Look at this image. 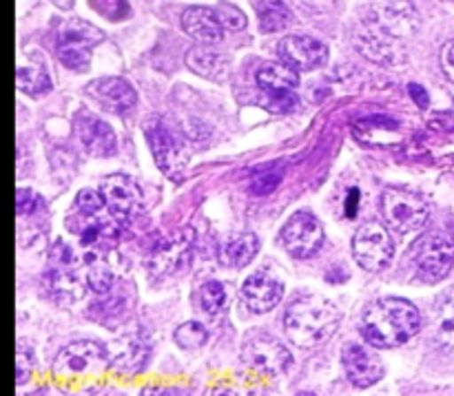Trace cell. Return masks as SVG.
Segmentation results:
<instances>
[{
  "label": "cell",
  "instance_id": "obj_1",
  "mask_svg": "<svg viewBox=\"0 0 454 396\" xmlns=\"http://www.w3.org/2000/svg\"><path fill=\"white\" fill-rule=\"evenodd\" d=\"M421 314L411 301L386 297L368 306L359 332L372 348H399L419 332Z\"/></svg>",
  "mask_w": 454,
  "mask_h": 396
},
{
  "label": "cell",
  "instance_id": "obj_2",
  "mask_svg": "<svg viewBox=\"0 0 454 396\" xmlns=\"http://www.w3.org/2000/svg\"><path fill=\"white\" fill-rule=\"evenodd\" d=\"M340 326V308L326 297H297L284 313V330L297 348H315Z\"/></svg>",
  "mask_w": 454,
  "mask_h": 396
},
{
  "label": "cell",
  "instance_id": "obj_3",
  "mask_svg": "<svg viewBox=\"0 0 454 396\" xmlns=\"http://www.w3.org/2000/svg\"><path fill=\"white\" fill-rule=\"evenodd\" d=\"M43 282L44 286H47L49 295H51L58 304L71 306L75 304V301L82 299V268H80L78 255H75V252L71 251V246H67L65 242H56L51 246V251H49Z\"/></svg>",
  "mask_w": 454,
  "mask_h": 396
},
{
  "label": "cell",
  "instance_id": "obj_4",
  "mask_svg": "<svg viewBox=\"0 0 454 396\" xmlns=\"http://www.w3.org/2000/svg\"><path fill=\"white\" fill-rule=\"evenodd\" d=\"M362 13L364 25L395 38L417 34L421 27V13L411 0H371Z\"/></svg>",
  "mask_w": 454,
  "mask_h": 396
},
{
  "label": "cell",
  "instance_id": "obj_5",
  "mask_svg": "<svg viewBox=\"0 0 454 396\" xmlns=\"http://www.w3.org/2000/svg\"><path fill=\"white\" fill-rule=\"evenodd\" d=\"M411 261L417 275L434 283L448 277L454 264V239L446 233H428L411 248Z\"/></svg>",
  "mask_w": 454,
  "mask_h": 396
},
{
  "label": "cell",
  "instance_id": "obj_6",
  "mask_svg": "<svg viewBox=\"0 0 454 396\" xmlns=\"http://www.w3.org/2000/svg\"><path fill=\"white\" fill-rule=\"evenodd\" d=\"M98 43H102L100 29H96V27L89 25V22L69 20L62 25L60 31H58V58H60V62L65 66L82 74V71H87L89 65H91V49L96 47Z\"/></svg>",
  "mask_w": 454,
  "mask_h": 396
},
{
  "label": "cell",
  "instance_id": "obj_7",
  "mask_svg": "<svg viewBox=\"0 0 454 396\" xmlns=\"http://www.w3.org/2000/svg\"><path fill=\"white\" fill-rule=\"evenodd\" d=\"M381 213H384V220L390 229L406 235L412 230H419L428 221L430 206L421 195L411 193V190L390 189L381 198Z\"/></svg>",
  "mask_w": 454,
  "mask_h": 396
},
{
  "label": "cell",
  "instance_id": "obj_8",
  "mask_svg": "<svg viewBox=\"0 0 454 396\" xmlns=\"http://www.w3.org/2000/svg\"><path fill=\"white\" fill-rule=\"evenodd\" d=\"M145 133L160 171L167 177H171V180H182L189 158H186L184 144H182L180 137L162 120H149V124L145 127Z\"/></svg>",
  "mask_w": 454,
  "mask_h": 396
},
{
  "label": "cell",
  "instance_id": "obj_9",
  "mask_svg": "<svg viewBox=\"0 0 454 396\" xmlns=\"http://www.w3.org/2000/svg\"><path fill=\"white\" fill-rule=\"evenodd\" d=\"M353 255L368 273H380L393 261L395 244L388 230L377 221H368L355 233Z\"/></svg>",
  "mask_w": 454,
  "mask_h": 396
},
{
  "label": "cell",
  "instance_id": "obj_10",
  "mask_svg": "<svg viewBox=\"0 0 454 396\" xmlns=\"http://www.w3.org/2000/svg\"><path fill=\"white\" fill-rule=\"evenodd\" d=\"M109 366L105 348L96 341H74L58 353L53 361V375L69 379V377L100 375Z\"/></svg>",
  "mask_w": 454,
  "mask_h": 396
},
{
  "label": "cell",
  "instance_id": "obj_11",
  "mask_svg": "<svg viewBox=\"0 0 454 396\" xmlns=\"http://www.w3.org/2000/svg\"><path fill=\"white\" fill-rule=\"evenodd\" d=\"M242 357L248 366L264 377H278L291 368L293 357L284 344L275 337L255 332L244 341Z\"/></svg>",
  "mask_w": 454,
  "mask_h": 396
},
{
  "label": "cell",
  "instance_id": "obj_12",
  "mask_svg": "<svg viewBox=\"0 0 454 396\" xmlns=\"http://www.w3.org/2000/svg\"><path fill=\"white\" fill-rule=\"evenodd\" d=\"M282 242L295 260H309L322 248L324 229L317 217L310 213H295L284 226Z\"/></svg>",
  "mask_w": 454,
  "mask_h": 396
},
{
  "label": "cell",
  "instance_id": "obj_13",
  "mask_svg": "<svg viewBox=\"0 0 454 396\" xmlns=\"http://www.w3.org/2000/svg\"><path fill=\"white\" fill-rule=\"evenodd\" d=\"M353 43L357 51L371 62H375V65L393 66L395 69V66H403L408 62V53L399 43V38L384 34L380 29H372L368 25H364L355 34Z\"/></svg>",
  "mask_w": 454,
  "mask_h": 396
},
{
  "label": "cell",
  "instance_id": "obj_14",
  "mask_svg": "<svg viewBox=\"0 0 454 396\" xmlns=\"http://www.w3.org/2000/svg\"><path fill=\"white\" fill-rule=\"evenodd\" d=\"M193 244L195 235L191 229H184L176 237L158 244L149 257L151 275L153 277H171V275L184 270L189 266L191 257H193Z\"/></svg>",
  "mask_w": 454,
  "mask_h": 396
},
{
  "label": "cell",
  "instance_id": "obj_15",
  "mask_svg": "<svg viewBox=\"0 0 454 396\" xmlns=\"http://www.w3.org/2000/svg\"><path fill=\"white\" fill-rule=\"evenodd\" d=\"M100 193L115 220L131 221L142 211V190L131 177L109 175L100 182Z\"/></svg>",
  "mask_w": 454,
  "mask_h": 396
},
{
  "label": "cell",
  "instance_id": "obj_16",
  "mask_svg": "<svg viewBox=\"0 0 454 396\" xmlns=\"http://www.w3.org/2000/svg\"><path fill=\"white\" fill-rule=\"evenodd\" d=\"M282 62L297 71L319 69L328 60V47L313 35H286L278 44Z\"/></svg>",
  "mask_w": 454,
  "mask_h": 396
},
{
  "label": "cell",
  "instance_id": "obj_17",
  "mask_svg": "<svg viewBox=\"0 0 454 396\" xmlns=\"http://www.w3.org/2000/svg\"><path fill=\"white\" fill-rule=\"evenodd\" d=\"M344 372L355 388H371L384 377V363L366 346L348 344L341 353Z\"/></svg>",
  "mask_w": 454,
  "mask_h": 396
},
{
  "label": "cell",
  "instance_id": "obj_18",
  "mask_svg": "<svg viewBox=\"0 0 454 396\" xmlns=\"http://www.w3.org/2000/svg\"><path fill=\"white\" fill-rule=\"evenodd\" d=\"M74 131L78 136L80 144L96 158H111L118 151L115 133L105 120H100L93 113H80L75 118Z\"/></svg>",
  "mask_w": 454,
  "mask_h": 396
},
{
  "label": "cell",
  "instance_id": "obj_19",
  "mask_svg": "<svg viewBox=\"0 0 454 396\" xmlns=\"http://www.w3.org/2000/svg\"><path fill=\"white\" fill-rule=\"evenodd\" d=\"M87 96L96 100L105 111L115 115H124L136 106L137 93L131 84L122 78H100L93 80L87 87Z\"/></svg>",
  "mask_w": 454,
  "mask_h": 396
},
{
  "label": "cell",
  "instance_id": "obj_20",
  "mask_svg": "<svg viewBox=\"0 0 454 396\" xmlns=\"http://www.w3.org/2000/svg\"><path fill=\"white\" fill-rule=\"evenodd\" d=\"M282 297L284 283L279 282L278 277H273L270 273H264V270L251 275L242 286L244 306L255 314L270 313L275 306H279Z\"/></svg>",
  "mask_w": 454,
  "mask_h": 396
},
{
  "label": "cell",
  "instance_id": "obj_21",
  "mask_svg": "<svg viewBox=\"0 0 454 396\" xmlns=\"http://www.w3.org/2000/svg\"><path fill=\"white\" fill-rule=\"evenodd\" d=\"M182 27L191 38H195L202 44L220 43L222 34H224V25H222L217 12L208 7H189L182 13Z\"/></svg>",
  "mask_w": 454,
  "mask_h": 396
},
{
  "label": "cell",
  "instance_id": "obj_22",
  "mask_svg": "<svg viewBox=\"0 0 454 396\" xmlns=\"http://www.w3.org/2000/svg\"><path fill=\"white\" fill-rule=\"evenodd\" d=\"M433 337L443 350L454 353V288L443 292L434 304Z\"/></svg>",
  "mask_w": 454,
  "mask_h": 396
},
{
  "label": "cell",
  "instance_id": "obj_23",
  "mask_svg": "<svg viewBox=\"0 0 454 396\" xmlns=\"http://www.w3.org/2000/svg\"><path fill=\"white\" fill-rule=\"evenodd\" d=\"M260 242L253 233H238L226 239L220 248V261L229 268H244L255 260Z\"/></svg>",
  "mask_w": 454,
  "mask_h": 396
},
{
  "label": "cell",
  "instance_id": "obj_24",
  "mask_svg": "<svg viewBox=\"0 0 454 396\" xmlns=\"http://www.w3.org/2000/svg\"><path fill=\"white\" fill-rule=\"evenodd\" d=\"M114 368L122 375H136L149 361V346L137 337H127L115 344Z\"/></svg>",
  "mask_w": 454,
  "mask_h": 396
},
{
  "label": "cell",
  "instance_id": "obj_25",
  "mask_svg": "<svg viewBox=\"0 0 454 396\" xmlns=\"http://www.w3.org/2000/svg\"><path fill=\"white\" fill-rule=\"evenodd\" d=\"M186 65L191 71L208 80H222L229 71V58L207 47H193L186 53Z\"/></svg>",
  "mask_w": 454,
  "mask_h": 396
},
{
  "label": "cell",
  "instance_id": "obj_26",
  "mask_svg": "<svg viewBox=\"0 0 454 396\" xmlns=\"http://www.w3.org/2000/svg\"><path fill=\"white\" fill-rule=\"evenodd\" d=\"M300 82L297 69L288 66L286 62H269L257 71V84L264 91H282V89H295Z\"/></svg>",
  "mask_w": 454,
  "mask_h": 396
},
{
  "label": "cell",
  "instance_id": "obj_27",
  "mask_svg": "<svg viewBox=\"0 0 454 396\" xmlns=\"http://www.w3.org/2000/svg\"><path fill=\"white\" fill-rule=\"evenodd\" d=\"M257 13H260L262 31H266V34L284 31L293 20L291 9L286 7L284 0H262L260 7H257Z\"/></svg>",
  "mask_w": 454,
  "mask_h": 396
},
{
  "label": "cell",
  "instance_id": "obj_28",
  "mask_svg": "<svg viewBox=\"0 0 454 396\" xmlns=\"http://www.w3.org/2000/svg\"><path fill=\"white\" fill-rule=\"evenodd\" d=\"M16 82L18 89L31 97L47 96L53 87L51 78H49V74L43 66H20L16 75Z\"/></svg>",
  "mask_w": 454,
  "mask_h": 396
},
{
  "label": "cell",
  "instance_id": "obj_29",
  "mask_svg": "<svg viewBox=\"0 0 454 396\" xmlns=\"http://www.w3.org/2000/svg\"><path fill=\"white\" fill-rule=\"evenodd\" d=\"M198 299L204 313L215 317V314H220L229 306V291H226V286L222 282H207L200 288Z\"/></svg>",
  "mask_w": 454,
  "mask_h": 396
},
{
  "label": "cell",
  "instance_id": "obj_30",
  "mask_svg": "<svg viewBox=\"0 0 454 396\" xmlns=\"http://www.w3.org/2000/svg\"><path fill=\"white\" fill-rule=\"evenodd\" d=\"M87 283L96 295H106L114 288V273L100 257H87Z\"/></svg>",
  "mask_w": 454,
  "mask_h": 396
},
{
  "label": "cell",
  "instance_id": "obj_31",
  "mask_svg": "<svg viewBox=\"0 0 454 396\" xmlns=\"http://www.w3.org/2000/svg\"><path fill=\"white\" fill-rule=\"evenodd\" d=\"M124 310H127V304H124L122 297H106V299H98L89 306L91 319H96L98 323H105V326L120 322L124 317Z\"/></svg>",
  "mask_w": 454,
  "mask_h": 396
},
{
  "label": "cell",
  "instance_id": "obj_32",
  "mask_svg": "<svg viewBox=\"0 0 454 396\" xmlns=\"http://www.w3.org/2000/svg\"><path fill=\"white\" fill-rule=\"evenodd\" d=\"M207 339H208L207 328L198 322L182 323V326L176 330V344L180 346L182 350H186V353L200 350L204 344H207Z\"/></svg>",
  "mask_w": 454,
  "mask_h": 396
},
{
  "label": "cell",
  "instance_id": "obj_33",
  "mask_svg": "<svg viewBox=\"0 0 454 396\" xmlns=\"http://www.w3.org/2000/svg\"><path fill=\"white\" fill-rule=\"evenodd\" d=\"M89 4H91L93 12H98L111 22H122L131 16V7H129L127 0H89Z\"/></svg>",
  "mask_w": 454,
  "mask_h": 396
},
{
  "label": "cell",
  "instance_id": "obj_34",
  "mask_svg": "<svg viewBox=\"0 0 454 396\" xmlns=\"http://www.w3.org/2000/svg\"><path fill=\"white\" fill-rule=\"evenodd\" d=\"M293 89H282V91H266L269 97H266V109L273 111V113H288L297 106V97L293 96Z\"/></svg>",
  "mask_w": 454,
  "mask_h": 396
},
{
  "label": "cell",
  "instance_id": "obj_35",
  "mask_svg": "<svg viewBox=\"0 0 454 396\" xmlns=\"http://www.w3.org/2000/svg\"><path fill=\"white\" fill-rule=\"evenodd\" d=\"M35 361L31 350L27 348V344H18V353H16V385H25L29 381L31 372H34Z\"/></svg>",
  "mask_w": 454,
  "mask_h": 396
},
{
  "label": "cell",
  "instance_id": "obj_36",
  "mask_svg": "<svg viewBox=\"0 0 454 396\" xmlns=\"http://www.w3.org/2000/svg\"><path fill=\"white\" fill-rule=\"evenodd\" d=\"M282 182V173L279 171H260L253 175L251 180V193L253 195H269Z\"/></svg>",
  "mask_w": 454,
  "mask_h": 396
},
{
  "label": "cell",
  "instance_id": "obj_37",
  "mask_svg": "<svg viewBox=\"0 0 454 396\" xmlns=\"http://www.w3.org/2000/svg\"><path fill=\"white\" fill-rule=\"evenodd\" d=\"M215 12H217V16H220L224 29L238 31V29H244V27H247V18H244V13L239 12L238 7H233V4H220Z\"/></svg>",
  "mask_w": 454,
  "mask_h": 396
},
{
  "label": "cell",
  "instance_id": "obj_38",
  "mask_svg": "<svg viewBox=\"0 0 454 396\" xmlns=\"http://www.w3.org/2000/svg\"><path fill=\"white\" fill-rule=\"evenodd\" d=\"M38 206H40V198L34 193V190H29V189L18 190V195H16L18 215H22V217L31 215V213L38 211Z\"/></svg>",
  "mask_w": 454,
  "mask_h": 396
},
{
  "label": "cell",
  "instance_id": "obj_39",
  "mask_svg": "<svg viewBox=\"0 0 454 396\" xmlns=\"http://www.w3.org/2000/svg\"><path fill=\"white\" fill-rule=\"evenodd\" d=\"M442 69L454 82V38L448 40L442 49Z\"/></svg>",
  "mask_w": 454,
  "mask_h": 396
},
{
  "label": "cell",
  "instance_id": "obj_40",
  "mask_svg": "<svg viewBox=\"0 0 454 396\" xmlns=\"http://www.w3.org/2000/svg\"><path fill=\"white\" fill-rule=\"evenodd\" d=\"M408 93H411V97L415 100V105L419 106V109H428L430 97L428 93H426V89H421L419 84H408Z\"/></svg>",
  "mask_w": 454,
  "mask_h": 396
},
{
  "label": "cell",
  "instance_id": "obj_41",
  "mask_svg": "<svg viewBox=\"0 0 454 396\" xmlns=\"http://www.w3.org/2000/svg\"><path fill=\"white\" fill-rule=\"evenodd\" d=\"M357 204H359V190L350 189L348 190V202H346V217L357 215Z\"/></svg>",
  "mask_w": 454,
  "mask_h": 396
},
{
  "label": "cell",
  "instance_id": "obj_42",
  "mask_svg": "<svg viewBox=\"0 0 454 396\" xmlns=\"http://www.w3.org/2000/svg\"><path fill=\"white\" fill-rule=\"evenodd\" d=\"M300 3L306 4V7L315 9V12H328L337 0H300Z\"/></svg>",
  "mask_w": 454,
  "mask_h": 396
},
{
  "label": "cell",
  "instance_id": "obj_43",
  "mask_svg": "<svg viewBox=\"0 0 454 396\" xmlns=\"http://www.w3.org/2000/svg\"><path fill=\"white\" fill-rule=\"evenodd\" d=\"M53 4H56V7H60V9H71L74 7V0H51Z\"/></svg>",
  "mask_w": 454,
  "mask_h": 396
},
{
  "label": "cell",
  "instance_id": "obj_44",
  "mask_svg": "<svg viewBox=\"0 0 454 396\" xmlns=\"http://www.w3.org/2000/svg\"><path fill=\"white\" fill-rule=\"evenodd\" d=\"M442 3H448V4H454V0H442Z\"/></svg>",
  "mask_w": 454,
  "mask_h": 396
}]
</instances>
